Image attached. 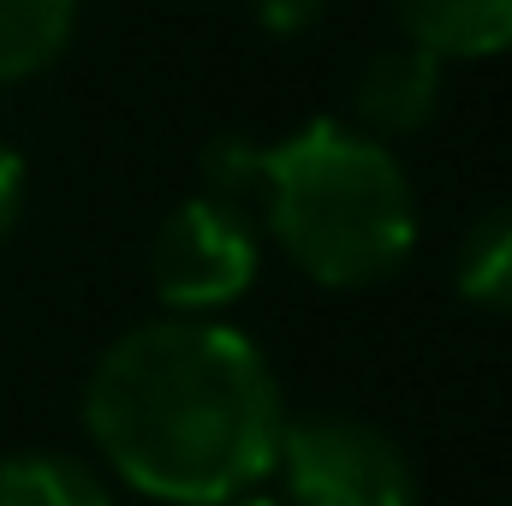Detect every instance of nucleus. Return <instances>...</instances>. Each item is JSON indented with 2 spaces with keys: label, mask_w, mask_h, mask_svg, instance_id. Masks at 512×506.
Instances as JSON below:
<instances>
[{
  "label": "nucleus",
  "mask_w": 512,
  "mask_h": 506,
  "mask_svg": "<svg viewBox=\"0 0 512 506\" xmlns=\"http://www.w3.org/2000/svg\"><path fill=\"white\" fill-rule=\"evenodd\" d=\"M84 423L131 489L173 506H233L274 471L292 417L251 334L161 316L96 358Z\"/></svg>",
  "instance_id": "1"
},
{
  "label": "nucleus",
  "mask_w": 512,
  "mask_h": 506,
  "mask_svg": "<svg viewBox=\"0 0 512 506\" xmlns=\"http://www.w3.org/2000/svg\"><path fill=\"white\" fill-rule=\"evenodd\" d=\"M262 215L280 251L322 286H376L417 245L405 167L387 143L334 120L262 143Z\"/></svg>",
  "instance_id": "2"
},
{
  "label": "nucleus",
  "mask_w": 512,
  "mask_h": 506,
  "mask_svg": "<svg viewBox=\"0 0 512 506\" xmlns=\"http://www.w3.org/2000/svg\"><path fill=\"white\" fill-rule=\"evenodd\" d=\"M274 471H286V506H417L399 441L358 417L286 423Z\"/></svg>",
  "instance_id": "3"
},
{
  "label": "nucleus",
  "mask_w": 512,
  "mask_h": 506,
  "mask_svg": "<svg viewBox=\"0 0 512 506\" xmlns=\"http://www.w3.org/2000/svg\"><path fill=\"white\" fill-rule=\"evenodd\" d=\"M256 262L262 251H256L251 221L215 197H191L167 215L155 239V292L179 316H203L251 292Z\"/></svg>",
  "instance_id": "4"
},
{
  "label": "nucleus",
  "mask_w": 512,
  "mask_h": 506,
  "mask_svg": "<svg viewBox=\"0 0 512 506\" xmlns=\"http://www.w3.org/2000/svg\"><path fill=\"white\" fill-rule=\"evenodd\" d=\"M352 108L364 120V137H405V131H423L441 108V60L399 42L364 60L358 84H352Z\"/></svg>",
  "instance_id": "5"
},
{
  "label": "nucleus",
  "mask_w": 512,
  "mask_h": 506,
  "mask_svg": "<svg viewBox=\"0 0 512 506\" xmlns=\"http://www.w3.org/2000/svg\"><path fill=\"white\" fill-rule=\"evenodd\" d=\"M405 42L447 60H489L512 48V0H393Z\"/></svg>",
  "instance_id": "6"
},
{
  "label": "nucleus",
  "mask_w": 512,
  "mask_h": 506,
  "mask_svg": "<svg viewBox=\"0 0 512 506\" xmlns=\"http://www.w3.org/2000/svg\"><path fill=\"white\" fill-rule=\"evenodd\" d=\"M78 0H0V84L36 78L72 42Z\"/></svg>",
  "instance_id": "7"
},
{
  "label": "nucleus",
  "mask_w": 512,
  "mask_h": 506,
  "mask_svg": "<svg viewBox=\"0 0 512 506\" xmlns=\"http://www.w3.org/2000/svg\"><path fill=\"white\" fill-rule=\"evenodd\" d=\"M0 506H114V495L78 459L12 453V459H0Z\"/></svg>",
  "instance_id": "8"
},
{
  "label": "nucleus",
  "mask_w": 512,
  "mask_h": 506,
  "mask_svg": "<svg viewBox=\"0 0 512 506\" xmlns=\"http://www.w3.org/2000/svg\"><path fill=\"white\" fill-rule=\"evenodd\" d=\"M459 292L471 304L512 310V203L489 209L459 245Z\"/></svg>",
  "instance_id": "9"
},
{
  "label": "nucleus",
  "mask_w": 512,
  "mask_h": 506,
  "mask_svg": "<svg viewBox=\"0 0 512 506\" xmlns=\"http://www.w3.org/2000/svg\"><path fill=\"white\" fill-rule=\"evenodd\" d=\"M203 179H209L203 197H215V203H227V209H239V215H251V203L262 209V143L215 137V143L203 149Z\"/></svg>",
  "instance_id": "10"
},
{
  "label": "nucleus",
  "mask_w": 512,
  "mask_h": 506,
  "mask_svg": "<svg viewBox=\"0 0 512 506\" xmlns=\"http://www.w3.org/2000/svg\"><path fill=\"white\" fill-rule=\"evenodd\" d=\"M322 12H328V0H256V18L274 36H304L322 24Z\"/></svg>",
  "instance_id": "11"
},
{
  "label": "nucleus",
  "mask_w": 512,
  "mask_h": 506,
  "mask_svg": "<svg viewBox=\"0 0 512 506\" xmlns=\"http://www.w3.org/2000/svg\"><path fill=\"white\" fill-rule=\"evenodd\" d=\"M18 203H24V155L0 143V239L18 221Z\"/></svg>",
  "instance_id": "12"
},
{
  "label": "nucleus",
  "mask_w": 512,
  "mask_h": 506,
  "mask_svg": "<svg viewBox=\"0 0 512 506\" xmlns=\"http://www.w3.org/2000/svg\"><path fill=\"white\" fill-rule=\"evenodd\" d=\"M233 506H286V501H268V495H239Z\"/></svg>",
  "instance_id": "13"
}]
</instances>
